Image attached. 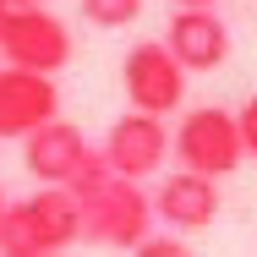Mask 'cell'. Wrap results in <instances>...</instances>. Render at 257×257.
<instances>
[{"label": "cell", "instance_id": "obj_1", "mask_svg": "<svg viewBox=\"0 0 257 257\" xmlns=\"http://www.w3.org/2000/svg\"><path fill=\"white\" fill-rule=\"evenodd\" d=\"M66 192L82 203V241L120 246V252H137L148 241V230H154V197H143L137 181H120L109 170L104 148H88L77 181Z\"/></svg>", "mask_w": 257, "mask_h": 257}, {"label": "cell", "instance_id": "obj_2", "mask_svg": "<svg viewBox=\"0 0 257 257\" xmlns=\"http://www.w3.org/2000/svg\"><path fill=\"white\" fill-rule=\"evenodd\" d=\"M82 241V203L66 186H39L22 203H6L0 219V257H50Z\"/></svg>", "mask_w": 257, "mask_h": 257}, {"label": "cell", "instance_id": "obj_3", "mask_svg": "<svg viewBox=\"0 0 257 257\" xmlns=\"http://www.w3.org/2000/svg\"><path fill=\"white\" fill-rule=\"evenodd\" d=\"M175 159H181V170H192V175H203V181H224V175L246 159L235 109H224V104L186 109L181 126H175Z\"/></svg>", "mask_w": 257, "mask_h": 257}, {"label": "cell", "instance_id": "obj_4", "mask_svg": "<svg viewBox=\"0 0 257 257\" xmlns=\"http://www.w3.org/2000/svg\"><path fill=\"white\" fill-rule=\"evenodd\" d=\"M0 55H6V66H22V71L55 77V71L71 60V28L55 17L50 6L11 11V22H6V39H0Z\"/></svg>", "mask_w": 257, "mask_h": 257}, {"label": "cell", "instance_id": "obj_5", "mask_svg": "<svg viewBox=\"0 0 257 257\" xmlns=\"http://www.w3.org/2000/svg\"><path fill=\"white\" fill-rule=\"evenodd\" d=\"M120 82H126V99L137 115H170V109H181L186 99V71H181V60L164 50V44H132L126 60H120Z\"/></svg>", "mask_w": 257, "mask_h": 257}, {"label": "cell", "instance_id": "obj_6", "mask_svg": "<svg viewBox=\"0 0 257 257\" xmlns=\"http://www.w3.org/2000/svg\"><path fill=\"white\" fill-rule=\"evenodd\" d=\"M60 120V88L55 77L22 71V66H0V137H33L39 126Z\"/></svg>", "mask_w": 257, "mask_h": 257}, {"label": "cell", "instance_id": "obj_7", "mask_svg": "<svg viewBox=\"0 0 257 257\" xmlns=\"http://www.w3.org/2000/svg\"><path fill=\"white\" fill-rule=\"evenodd\" d=\"M164 154H170V132H164L159 115H137V109H126V115L109 126L104 159H109V170H115L120 181H143V175H154L159 164H164Z\"/></svg>", "mask_w": 257, "mask_h": 257}, {"label": "cell", "instance_id": "obj_8", "mask_svg": "<svg viewBox=\"0 0 257 257\" xmlns=\"http://www.w3.org/2000/svg\"><path fill=\"white\" fill-rule=\"evenodd\" d=\"M164 50L181 60V71H213L230 60V28L219 11H181L164 28Z\"/></svg>", "mask_w": 257, "mask_h": 257}, {"label": "cell", "instance_id": "obj_9", "mask_svg": "<svg viewBox=\"0 0 257 257\" xmlns=\"http://www.w3.org/2000/svg\"><path fill=\"white\" fill-rule=\"evenodd\" d=\"M22 159H28V175L39 186H71L82 159H88V143H82V132L71 120H50L22 143Z\"/></svg>", "mask_w": 257, "mask_h": 257}, {"label": "cell", "instance_id": "obj_10", "mask_svg": "<svg viewBox=\"0 0 257 257\" xmlns=\"http://www.w3.org/2000/svg\"><path fill=\"white\" fill-rule=\"evenodd\" d=\"M213 213H219V181H203V175H192V170H175V175L159 186V197H154V219H164L175 235L208 230Z\"/></svg>", "mask_w": 257, "mask_h": 257}, {"label": "cell", "instance_id": "obj_11", "mask_svg": "<svg viewBox=\"0 0 257 257\" xmlns=\"http://www.w3.org/2000/svg\"><path fill=\"white\" fill-rule=\"evenodd\" d=\"M82 17L93 28H126L143 17V0H82Z\"/></svg>", "mask_w": 257, "mask_h": 257}, {"label": "cell", "instance_id": "obj_12", "mask_svg": "<svg viewBox=\"0 0 257 257\" xmlns=\"http://www.w3.org/2000/svg\"><path fill=\"white\" fill-rule=\"evenodd\" d=\"M132 257H192V246H186L181 235H148Z\"/></svg>", "mask_w": 257, "mask_h": 257}, {"label": "cell", "instance_id": "obj_13", "mask_svg": "<svg viewBox=\"0 0 257 257\" xmlns=\"http://www.w3.org/2000/svg\"><path fill=\"white\" fill-rule=\"evenodd\" d=\"M235 126H241V148L257 159V93L241 104V109H235Z\"/></svg>", "mask_w": 257, "mask_h": 257}, {"label": "cell", "instance_id": "obj_14", "mask_svg": "<svg viewBox=\"0 0 257 257\" xmlns=\"http://www.w3.org/2000/svg\"><path fill=\"white\" fill-rule=\"evenodd\" d=\"M175 6H181V11H213L219 0H175Z\"/></svg>", "mask_w": 257, "mask_h": 257}, {"label": "cell", "instance_id": "obj_15", "mask_svg": "<svg viewBox=\"0 0 257 257\" xmlns=\"http://www.w3.org/2000/svg\"><path fill=\"white\" fill-rule=\"evenodd\" d=\"M11 11H28V6H50V0H6Z\"/></svg>", "mask_w": 257, "mask_h": 257}, {"label": "cell", "instance_id": "obj_16", "mask_svg": "<svg viewBox=\"0 0 257 257\" xmlns=\"http://www.w3.org/2000/svg\"><path fill=\"white\" fill-rule=\"evenodd\" d=\"M6 22H11V6L0 0V39H6Z\"/></svg>", "mask_w": 257, "mask_h": 257}, {"label": "cell", "instance_id": "obj_17", "mask_svg": "<svg viewBox=\"0 0 257 257\" xmlns=\"http://www.w3.org/2000/svg\"><path fill=\"white\" fill-rule=\"evenodd\" d=\"M0 219H6V192H0Z\"/></svg>", "mask_w": 257, "mask_h": 257}, {"label": "cell", "instance_id": "obj_18", "mask_svg": "<svg viewBox=\"0 0 257 257\" xmlns=\"http://www.w3.org/2000/svg\"><path fill=\"white\" fill-rule=\"evenodd\" d=\"M50 257H60V252H50Z\"/></svg>", "mask_w": 257, "mask_h": 257}]
</instances>
